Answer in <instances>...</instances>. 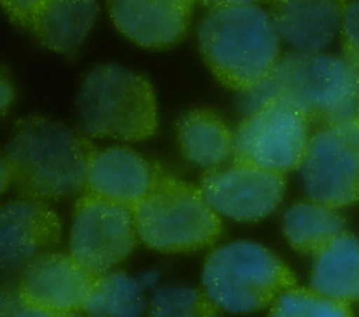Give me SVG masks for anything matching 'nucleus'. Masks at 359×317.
Segmentation results:
<instances>
[{
	"label": "nucleus",
	"mask_w": 359,
	"mask_h": 317,
	"mask_svg": "<svg viewBox=\"0 0 359 317\" xmlns=\"http://www.w3.org/2000/svg\"><path fill=\"white\" fill-rule=\"evenodd\" d=\"M196 29L201 56L229 90L247 93L261 84L280 59V38L269 11L250 1H213Z\"/></svg>",
	"instance_id": "nucleus-1"
},
{
	"label": "nucleus",
	"mask_w": 359,
	"mask_h": 317,
	"mask_svg": "<svg viewBox=\"0 0 359 317\" xmlns=\"http://www.w3.org/2000/svg\"><path fill=\"white\" fill-rule=\"evenodd\" d=\"M93 142L62 122L42 115L17 119L6 144L13 184L22 198L60 201L86 188Z\"/></svg>",
	"instance_id": "nucleus-2"
},
{
	"label": "nucleus",
	"mask_w": 359,
	"mask_h": 317,
	"mask_svg": "<svg viewBox=\"0 0 359 317\" xmlns=\"http://www.w3.org/2000/svg\"><path fill=\"white\" fill-rule=\"evenodd\" d=\"M273 100L292 105L318 128L358 118L359 69L344 56L292 50L243 94L241 107L250 114Z\"/></svg>",
	"instance_id": "nucleus-3"
},
{
	"label": "nucleus",
	"mask_w": 359,
	"mask_h": 317,
	"mask_svg": "<svg viewBox=\"0 0 359 317\" xmlns=\"http://www.w3.org/2000/svg\"><path fill=\"white\" fill-rule=\"evenodd\" d=\"M74 105L87 137L139 142L151 137L158 128L151 83L115 62L98 65L84 76Z\"/></svg>",
	"instance_id": "nucleus-4"
},
{
	"label": "nucleus",
	"mask_w": 359,
	"mask_h": 317,
	"mask_svg": "<svg viewBox=\"0 0 359 317\" xmlns=\"http://www.w3.org/2000/svg\"><path fill=\"white\" fill-rule=\"evenodd\" d=\"M132 215L140 241L160 252L203 250L223 233L222 219L201 188L171 175L158 163L151 188Z\"/></svg>",
	"instance_id": "nucleus-5"
},
{
	"label": "nucleus",
	"mask_w": 359,
	"mask_h": 317,
	"mask_svg": "<svg viewBox=\"0 0 359 317\" xmlns=\"http://www.w3.org/2000/svg\"><path fill=\"white\" fill-rule=\"evenodd\" d=\"M202 290L222 310L248 314L297 286L292 269L269 248L237 240L215 248L202 268Z\"/></svg>",
	"instance_id": "nucleus-6"
},
{
	"label": "nucleus",
	"mask_w": 359,
	"mask_h": 317,
	"mask_svg": "<svg viewBox=\"0 0 359 317\" xmlns=\"http://www.w3.org/2000/svg\"><path fill=\"white\" fill-rule=\"evenodd\" d=\"M310 126L292 105L273 100L237 125L231 161L280 174L299 170L311 137Z\"/></svg>",
	"instance_id": "nucleus-7"
},
{
	"label": "nucleus",
	"mask_w": 359,
	"mask_h": 317,
	"mask_svg": "<svg viewBox=\"0 0 359 317\" xmlns=\"http://www.w3.org/2000/svg\"><path fill=\"white\" fill-rule=\"evenodd\" d=\"M310 201L342 208L359 202V116L311 133L299 167Z\"/></svg>",
	"instance_id": "nucleus-8"
},
{
	"label": "nucleus",
	"mask_w": 359,
	"mask_h": 317,
	"mask_svg": "<svg viewBox=\"0 0 359 317\" xmlns=\"http://www.w3.org/2000/svg\"><path fill=\"white\" fill-rule=\"evenodd\" d=\"M132 209L83 192L74 205L69 254L94 275L109 272L136 247Z\"/></svg>",
	"instance_id": "nucleus-9"
},
{
	"label": "nucleus",
	"mask_w": 359,
	"mask_h": 317,
	"mask_svg": "<svg viewBox=\"0 0 359 317\" xmlns=\"http://www.w3.org/2000/svg\"><path fill=\"white\" fill-rule=\"evenodd\" d=\"M199 188L219 216L236 222H258L282 202L286 177L231 161L226 167L208 170Z\"/></svg>",
	"instance_id": "nucleus-10"
},
{
	"label": "nucleus",
	"mask_w": 359,
	"mask_h": 317,
	"mask_svg": "<svg viewBox=\"0 0 359 317\" xmlns=\"http://www.w3.org/2000/svg\"><path fill=\"white\" fill-rule=\"evenodd\" d=\"M95 276L70 254L42 252L24 267L15 290L25 306L79 313Z\"/></svg>",
	"instance_id": "nucleus-11"
},
{
	"label": "nucleus",
	"mask_w": 359,
	"mask_h": 317,
	"mask_svg": "<svg viewBox=\"0 0 359 317\" xmlns=\"http://www.w3.org/2000/svg\"><path fill=\"white\" fill-rule=\"evenodd\" d=\"M10 21L28 29L43 46L57 53H73L93 28L98 4L90 0L0 1Z\"/></svg>",
	"instance_id": "nucleus-12"
},
{
	"label": "nucleus",
	"mask_w": 359,
	"mask_h": 317,
	"mask_svg": "<svg viewBox=\"0 0 359 317\" xmlns=\"http://www.w3.org/2000/svg\"><path fill=\"white\" fill-rule=\"evenodd\" d=\"M59 215L42 201L18 198L0 206V269L27 265L59 243Z\"/></svg>",
	"instance_id": "nucleus-13"
},
{
	"label": "nucleus",
	"mask_w": 359,
	"mask_h": 317,
	"mask_svg": "<svg viewBox=\"0 0 359 317\" xmlns=\"http://www.w3.org/2000/svg\"><path fill=\"white\" fill-rule=\"evenodd\" d=\"M194 1L189 0H115L108 3L116 29L137 46L170 49L188 32Z\"/></svg>",
	"instance_id": "nucleus-14"
},
{
	"label": "nucleus",
	"mask_w": 359,
	"mask_h": 317,
	"mask_svg": "<svg viewBox=\"0 0 359 317\" xmlns=\"http://www.w3.org/2000/svg\"><path fill=\"white\" fill-rule=\"evenodd\" d=\"M157 163L125 146L95 149L86 175L83 192L121 203L132 209L153 185Z\"/></svg>",
	"instance_id": "nucleus-15"
},
{
	"label": "nucleus",
	"mask_w": 359,
	"mask_h": 317,
	"mask_svg": "<svg viewBox=\"0 0 359 317\" xmlns=\"http://www.w3.org/2000/svg\"><path fill=\"white\" fill-rule=\"evenodd\" d=\"M346 1L278 0L269 4V15L280 41L293 52L321 53L334 41Z\"/></svg>",
	"instance_id": "nucleus-16"
},
{
	"label": "nucleus",
	"mask_w": 359,
	"mask_h": 317,
	"mask_svg": "<svg viewBox=\"0 0 359 317\" xmlns=\"http://www.w3.org/2000/svg\"><path fill=\"white\" fill-rule=\"evenodd\" d=\"M180 150L185 160L208 170L222 167L233 156L234 132L209 108H191L175 123Z\"/></svg>",
	"instance_id": "nucleus-17"
},
{
	"label": "nucleus",
	"mask_w": 359,
	"mask_h": 317,
	"mask_svg": "<svg viewBox=\"0 0 359 317\" xmlns=\"http://www.w3.org/2000/svg\"><path fill=\"white\" fill-rule=\"evenodd\" d=\"M311 289L344 303L359 300V238L344 231L314 255Z\"/></svg>",
	"instance_id": "nucleus-18"
},
{
	"label": "nucleus",
	"mask_w": 359,
	"mask_h": 317,
	"mask_svg": "<svg viewBox=\"0 0 359 317\" xmlns=\"http://www.w3.org/2000/svg\"><path fill=\"white\" fill-rule=\"evenodd\" d=\"M344 224V217L335 208L314 201L292 205L282 220L285 237L292 248L313 255L342 234Z\"/></svg>",
	"instance_id": "nucleus-19"
},
{
	"label": "nucleus",
	"mask_w": 359,
	"mask_h": 317,
	"mask_svg": "<svg viewBox=\"0 0 359 317\" xmlns=\"http://www.w3.org/2000/svg\"><path fill=\"white\" fill-rule=\"evenodd\" d=\"M144 310L140 282L123 271L97 275L84 304L87 317H142Z\"/></svg>",
	"instance_id": "nucleus-20"
},
{
	"label": "nucleus",
	"mask_w": 359,
	"mask_h": 317,
	"mask_svg": "<svg viewBox=\"0 0 359 317\" xmlns=\"http://www.w3.org/2000/svg\"><path fill=\"white\" fill-rule=\"evenodd\" d=\"M150 317H223L202 289L182 285L158 288L149 303Z\"/></svg>",
	"instance_id": "nucleus-21"
},
{
	"label": "nucleus",
	"mask_w": 359,
	"mask_h": 317,
	"mask_svg": "<svg viewBox=\"0 0 359 317\" xmlns=\"http://www.w3.org/2000/svg\"><path fill=\"white\" fill-rule=\"evenodd\" d=\"M268 317H355L348 303L317 293L313 289L293 288L278 297Z\"/></svg>",
	"instance_id": "nucleus-22"
},
{
	"label": "nucleus",
	"mask_w": 359,
	"mask_h": 317,
	"mask_svg": "<svg viewBox=\"0 0 359 317\" xmlns=\"http://www.w3.org/2000/svg\"><path fill=\"white\" fill-rule=\"evenodd\" d=\"M339 39L342 56L359 69V1H346L339 25Z\"/></svg>",
	"instance_id": "nucleus-23"
},
{
	"label": "nucleus",
	"mask_w": 359,
	"mask_h": 317,
	"mask_svg": "<svg viewBox=\"0 0 359 317\" xmlns=\"http://www.w3.org/2000/svg\"><path fill=\"white\" fill-rule=\"evenodd\" d=\"M0 317H83L79 313L55 311L34 306H25L20 302L17 290L0 295Z\"/></svg>",
	"instance_id": "nucleus-24"
},
{
	"label": "nucleus",
	"mask_w": 359,
	"mask_h": 317,
	"mask_svg": "<svg viewBox=\"0 0 359 317\" xmlns=\"http://www.w3.org/2000/svg\"><path fill=\"white\" fill-rule=\"evenodd\" d=\"M15 97V88L8 70L0 65V118L8 114Z\"/></svg>",
	"instance_id": "nucleus-25"
},
{
	"label": "nucleus",
	"mask_w": 359,
	"mask_h": 317,
	"mask_svg": "<svg viewBox=\"0 0 359 317\" xmlns=\"http://www.w3.org/2000/svg\"><path fill=\"white\" fill-rule=\"evenodd\" d=\"M13 184V175L10 163L7 160L6 153L0 151V196L7 191V188Z\"/></svg>",
	"instance_id": "nucleus-26"
}]
</instances>
